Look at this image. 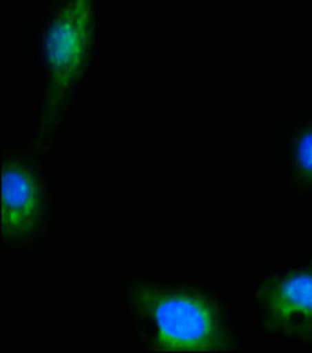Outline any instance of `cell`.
<instances>
[{"label":"cell","mask_w":312,"mask_h":353,"mask_svg":"<svg viewBox=\"0 0 312 353\" xmlns=\"http://www.w3.org/2000/svg\"><path fill=\"white\" fill-rule=\"evenodd\" d=\"M289 169L293 182L312 186V123L300 128L289 143Z\"/></svg>","instance_id":"5b68a950"},{"label":"cell","mask_w":312,"mask_h":353,"mask_svg":"<svg viewBox=\"0 0 312 353\" xmlns=\"http://www.w3.org/2000/svg\"><path fill=\"white\" fill-rule=\"evenodd\" d=\"M45 211V188L37 168L25 157H8L2 166V243L19 245L34 238Z\"/></svg>","instance_id":"277c9868"},{"label":"cell","mask_w":312,"mask_h":353,"mask_svg":"<svg viewBox=\"0 0 312 353\" xmlns=\"http://www.w3.org/2000/svg\"><path fill=\"white\" fill-rule=\"evenodd\" d=\"M96 0H55L42 29L43 100L37 125V148H48L92 59Z\"/></svg>","instance_id":"7a4b0ae2"},{"label":"cell","mask_w":312,"mask_h":353,"mask_svg":"<svg viewBox=\"0 0 312 353\" xmlns=\"http://www.w3.org/2000/svg\"><path fill=\"white\" fill-rule=\"evenodd\" d=\"M259 313L265 329L295 342L312 341V263L278 272L260 287Z\"/></svg>","instance_id":"3957f363"},{"label":"cell","mask_w":312,"mask_h":353,"mask_svg":"<svg viewBox=\"0 0 312 353\" xmlns=\"http://www.w3.org/2000/svg\"><path fill=\"white\" fill-rule=\"evenodd\" d=\"M134 336L157 352H207L232 347L215 299L203 292L136 281L127 290Z\"/></svg>","instance_id":"6da1fadb"}]
</instances>
